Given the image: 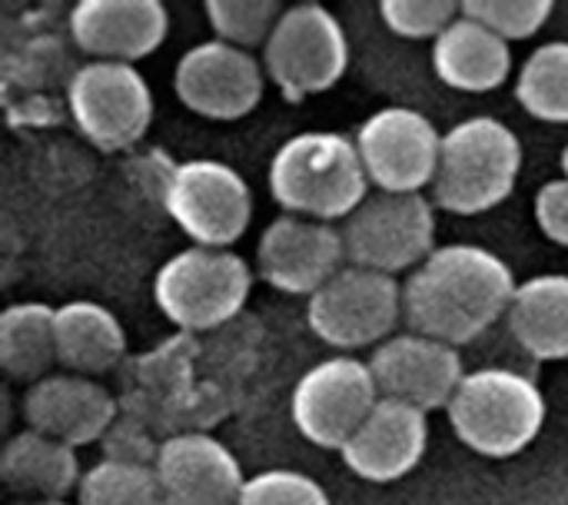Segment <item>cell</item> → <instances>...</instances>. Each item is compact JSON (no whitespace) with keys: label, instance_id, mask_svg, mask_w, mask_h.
<instances>
[{"label":"cell","instance_id":"1f68e13d","mask_svg":"<svg viewBox=\"0 0 568 505\" xmlns=\"http://www.w3.org/2000/svg\"><path fill=\"white\" fill-rule=\"evenodd\" d=\"M20 505H70L67 499H27V503Z\"/></svg>","mask_w":568,"mask_h":505},{"label":"cell","instance_id":"d4e9b609","mask_svg":"<svg viewBox=\"0 0 568 505\" xmlns=\"http://www.w3.org/2000/svg\"><path fill=\"white\" fill-rule=\"evenodd\" d=\"M519 107L542 123H568V40L536 47L516 77Z\"/></svg>","mask_w":568,"mask_h":505},{"label":"cell","instance_id":"9c48e42d","mask_svg":"<svg viewBox=\"0 0 568 505\" xmlns=\"http://www.w3.org/2000/svg\"><path fill=\"white\" fill-rule=\"evenodd\" d=\"M163 206L193 246L213 250H230L253 220L250 183L223 160L176 163L163 186Z\"/></svg>","mask_w":568,"mask_h":505},{"label":"cell","instance_id":"603a6c76","mask_svg":"<svg viewBox=\"0 0 568 505\" xmlns=\"http://www.w3.org/2000/svg\"><path fill=\"white\" fill-rule=\"evenodd\" d=\"M0 476L10 493L27 499H63L83 479L77 450L33 430H23L7 443Z\"/></svg>","mask_w":568,"mask_h":505},{"label":"cell","instance_id":"4fadbf2b","mask_svg":"<svg viewBox=\"0 0 568 505\" xmlns=\"http://www.w3.org/2000/svg\"><path fill=\"white\" fill-rule=\"evenodd\" d=\"M266 87L263 63L226 40H203L190 47L173 70V90L180 103L206 120L250 117Z\"/></svg>","mask_w":568,"mask_h":505},{"label":"cell","instance_id":"f1b7e54d","mask_svg":"<svg viewBox=\"0 0 568 505\" xmlns=\"http://www.w3.org/2000/svg\"><path fill=\"white\" fill-rule=\"evenodd\" d=\"M463 3L453 0H383L379 17L383 23L406 40H436L456 17Z\"/></svg>","mask_w":568,"mask_h":505},{"label":"cell","instance_id":"f546056e","mask_svg":"<svg viewBox=\"0 0 568 505\" xmlns=\"http://www.w3.org/2000/svg\"><path fill=\"white\" fill-rule=\"evenodd\" d=\"M240 505H333L326 489L296 469H266L246 479Z\"/></svg>","mask_w":568,"mask_h":505},{"label":"cell","instance_id":"8fae6325","mask_svg":"<svg viewBox=\"0 0 568 505\" xmlns=\"http://www.w3.org/2000/svg\"><path fill=\"white\" fill-rule=\"evenodd\" d=\"M379 386L369 363L356 356H329L310 366L293 386V426L320 450H343L379 403Z\"/></svg>","mask_w":568,"mask_h":505},{"label":"cell","instance_id":"44dd1931","mask_svg":"<svg viewBox=\"0 0 568 505\" xmlns=\"http://www.w3.org/2000/svg\"><path fill=\"white\" fill-rule=\"evenodd\" d=\"M516 343L542 363L568 360V276L542 273L519 283L506 313Z\"/></svg>","mask_w":568,"mask_h":505},{"label":"cell","instance_id":"cb8c5ba5","mask_svg":"<svg viewBox=\"0 0 568 505\" xmlns=\"http://www.w3.org/2000/svg\"><path fill=\"white\" fill-rule=\"evenodd\" d=\"M57 310L13 303L0 316V366L13 383L33 386L57 366Z\"/></svg>","mask_w":568,"mask_h":505},{"label":"cell","instance_id":"4dcf8cb0","mask_svg":"<svg viewBox=\"0 0 568 505\" xmlns=\"http://www.w3.org/2000/svg\"><path fill=\"white\" fill-rule=\"evenodd\" d=\"M536 223L539 230L568 250V180L556 176L539 186L536 193Z\"/></svg>","mask_w":568,"mask_h":505},{"label":"cell","instance_id":"277c9868","mask_svg":"<svg viewBox=\"0 0 568 505\" xmlns=\"http://www.w3.org/2000/svg\"><path fill=\"white\" fill-rule=\"evenodd\" d=\"M446 413L463 446L486 459H513L539 440L546 396L526 373L486 366L466 373Z\"/></svg>","mask_w":568,"mask_h":505},{"label":"cell","instance_id":"ffe728a7","mask_svg":"<svg viewBox=\"0 0 568 505\" xmlns=\"http://www.w3.org/2000/svg\"><path fill=\"white\" fill-rule=\"evenodd\" d=\"M433 70L453 90L489 93L509 80L513 50H509V40L493 33L486 23L459 13L433 40Z\"/></svg>","mask_w":568,"mask_h":505},{"label":"cell","instance_id":"3957f363","mask_svg":"<svg viewBox=\"0 0 568 505\" xmlns=\"http://www.w3.org/2000/svg\"><path fill=\"white\" fill-rule=\"evenodd\" d=\"M519 173V137L496 117H469L443 133L433 196L446 213L479 216L513 196Z\"/></svg>","mask_w":568,"mask_h":505},{"label":"cell","instance_id":"484cf974","mask_svg":"<svg viewBox=\"0 0 568 505\" xmlns=\"http://www.w3.org/2000/svg\"><path fill=\"white\" fill-rule=\"evenodd\" d=\"M77 505H166L160 476L140 459H100L77 486Z\"/></svg>","mask_w":568,"mask_h":505},{"label":"cell","instance_id":"7402d4cb","mask_svg":"<svg viewBox=\"0 0 568 505\" xmlns=\"http://www.w3.org/2000/svg\"><path fill=\"white\" fill-rule=\"evenodd\" d=\"M126 353V333L120 320L93 303L73 300L57 306V360L67 373L97 380L113 370Z\"/></svg>","mask_w":568,"mask_h":505},{"label":"cell","instance_id":"6da1fadb","mask_svg":"<svg viewBox=\"0 0 568 505\" xmlns=\"http://www.w3.org/2000/svg\"><path fill=\"white\" fill-rule=\"evenodd\" d=\"M519 283L503 256L476 243L436 246L403 283V320L413 333L463 346L513 306Z\"/></svg>","mask_w":568,"mask_h":505},{"label":"cell","instance_id":"4316f807","mask_svg":"<svg viewBox=\"0 0 568 505\" xmlns=\"http://www.w3.org/2000/svg\"><path fill=\"white\" fill-rule=\"evenodd\" d=\"M286 7L276 0H206L203 13L216 33V40H226L240 50L266 47L273 27L280 23Z\"/></svg>","mask_w":568,"mask_h":505},{"label":"cell","instance_id":"7a4b0ae2","mask_svg":"<svg viewBox=\"0 0 568 505\" xmlns=\"http://www.w3.org/2000/svg\"><path fill=\"white\" fill-rule=\"evenodd\" d=\"M270 193L293 216L323 223L353 216L369 196L356 140L336 130L290 137L270 160Z\"/></svg>","mask_w":568,"mask_h":505},{"label":"cell","instance_id":"d6986e66","mask_svg":"<svg viewBox=\"0 0 568 505\" xmlns=\"http://www.w3.org/2000/svg\"><path fill=\"white\" fill-rule=\"evenodd\" d=\"M429 446V423L426 413L399 403V400H379L369 420L356 430V436L339 450L346 469L366 483L386 486L403 476H409Z\"/></svg>","mask_w":568,"mask_h":505},{"label":"cell","instance_id":"8992f818","mask_svg":"<svg viewBox=\"0 0 568 505\" xmlns=\"http://www.w3.org/2000/svg\"><path fill=\"white\" fill-rule=\"evenodd\" d=\"M349 67V40L339 17L320 3L286 7L263 47V70L293 103L333 90Z\"/></svg>","mask_w":568,"mask_h":505},{"label":"cell","instance_id":"7c38bea8","mask_svg":"<svg viewBox=\"0 0 568 505\" xmlns=\"http://www.w3.org/2000/svg\"><path fill=\"white\" fill-rule=\"evenodd\" d=\"M356 150L369 186L383 193H423L433 186L443 133L413 107H383L356 130Z\"/></svg>","mask_w":568,"mask_h":505},{"label":"cell","instance_id":"52a82bcc","mask_svg":"<svg viewBox=\"0 0 568 505\" xmlns=\"http://www.w3.org/2000/svg\"><path fill=\"white\" fill-rule=\"evenodd\" d=\"M403 320V286L396 276L346 263L306 303L313 336L339 353L379 346Z\"/></svg>","mask_w":568,"mask_h":505},{"label":"cell","instance_id":"ba28073f","mask_svg":"<svg viewBox=\"0 0 568 505\" xmlns=\"http://www.w3.org/2000/svg\"><path fill=\"white\" fill-rule=\"evenodd\" d=\"M436 240V213L423 193H369L346 216V263L386 276L413 273L429 260Z\"/></svg>","mask_w":568,"mask_h":505},{"label":"cell","instance_id":"83f0119b","mask_svg":"<svg viewBox=\"0 0 568 505\" xmlns=\"http://www.w3.org/2000/svg\"><path fill=\"white\" fill-rule=\"evenodd\" d=\"M552 0H466L463 13L486 23L503 40H526L552 17Z\"/></svg>","mask_w":568,"mask_h":505},{"label":"cell","instance_id":"30bf717a","mask_svg":"<svg viewBox=\"0 0 568 505\" xmlns=\"http://www.w3.org/2000/svg\"><path fill=\"white\" fill-rule=\"evenodd\" d=\"M67 110L97 150L116 153L150 130L153 93L133 63L90 60L67 83Z\"/></svg>","mask_w":568,"mask_h":505},{"label":"cell","instance_id":"ac0fdd59","mask_svg":"<svg viewBox=\"0 0 568 505\" xmlns=\"http://www.w3.org/2000/svg\"><path fill=\"white\" fill-rule=\"evenodd\" d=\"M67 23L83 53L110 63H136L160 50L170 33V13L160 0H80Z\"/></svg>","mask_w":568,"mask_h":505},{"label":"cell","instance_id":"e0dca14e","mask_svg":"<svg viewBox=\"0 0 568 505\" xmlns=\"http://www.w3.org/2000/svg\"><path fill=\"white\" fill-rule=\"evenodd\" d=\"M166 505H240V459L206 433L170 436L153 459Z\"/></svg>","mask_w":568,"mask_h":505},{"label":"cell","instance_id":"9a60e30c","mask_svg":"<svg viewBox=\"0 0 568 505\" xmlns=\"http://www.w3.org/2000/svg\"><path fill=\"white\" fill-rule=\"evenodd\" d=\"M369 370L376 376L379 396L409 403L423 413L449 410L459 383L466 380L459 350L419 333H399L379 343L373 350Z\"/></svg>","mask_w":568,"mask_h":505},{"label":"cell","instance_id":"2e32d148","mask_svg":"<svg viewBox=\"0 0 568 505\" xmlns=\"http://www.w3.org/2000/svg\"><path fill=\"white\" fill-rule=\"evenodd\" d=\"M20 413L27 430L80 450L110 433L116 420V400L90 376L50 373L47 380L27 386Z\"/></svg>","mask_w":568,"mask_h":505},{"label":"cell","instance_id":"d6a6232c","mask_svg":"<svg viewBox=\"0 0 568 505\" xmlns=\"http://www.w3.org/2000/svg\"><path fill=\"white\" fill-rule=\"evenodd\" d=\"M559 163H562V176L568 180V143H566V150H562V156H559Z\"/></svg>","mask_w":568,"mask_h":505},{"label":"cell","instance_id":"5b68a950","mask_svg":"<svg viewBox=\"0 0 568 505\" xmlns=\"http://www.w3.org/2000/svg\"><path fill=\"white\" fill-rule=\"evenodd\" d=\"M253 270L233 250L186 246L170 256L153 276V300L160 313L190 333L230 323L250 300Z\"/></svg>","mask_w":568,"mask_h":505},{"label":"cell","instance_id":"5bb4252c","mask_svg":"<svg viewBox=\"0 0 568 505\" xmlns=\"http://www.w3.org/2000/svg\"><path fill=\"white\" fill-rule=\"evenodd\" d=\"M346 266L343 230L323 220L276 216L256 243L260 280L286 296H313Z\"/></svg>","mask_w":568,"mask_h":505}]
</instances>
